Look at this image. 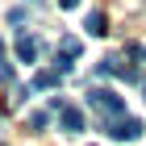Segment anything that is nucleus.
I'll return each instance as SVG.
<instances>
[{
  "label": "nucleus",
  "mask_w": 146,
  "mask_h": 146,
  "mask_svg": "<svg viewBox=\"0 0 146 146\" xmlns=\"http://www.w3.org/2000/svg\"><path fill=\"white\" fill-rule=\"evenodd\" d=\"M58 79H63V71H58V67H46V71H38V75H34V88H58Z\"/></svg>",
  "instance_id": "obj_6"
},
{
  "label": "nucleus",
  "mask_w": 146,
  "mask_h": 146,
  "mask_svg": "<svg viewBox=\"0 0 146 146\" xmlns=\"http://www.w3.org/2000/svg\"><path fill=\"white\" fill-rule=\"evenodd\" d=\"M100 129H104L109 138H117V142H138V138H142V121L129 117V113L117 117V121H100Z\"/></svg>",
  "instance_id": "obj_2"
},
{
  "label": "nucleus",
  "mask_w": 146,
  "mask_h": 146,
  "mask_svg": "<svg viewBox=\"0 0 146 146\" xmlns=\"http://www.w3.org/2000/svg\"><path fill=\"white\" fill-rule=\"evenodd\" d=\"M79 50H84L79 38H63V42H58V71H71V63L79 58Z\"/></svg>",
  "instance_id": "obj_3"
},
{
  "label": "nucleus",
  "mask_w": 146,
  "mask_h": 146,
  "mask_svg": "<svg viewBox=\"0 0 146 146\" xmlns=\"http://www.w3.org/2000/svg\"><path fill=\"white\" fill-rule=\"evenodd\" d=\"M88 109L100 121H117V117H125V96H117L109 88H88Z\"/></svg>",
  "instance_id": "obj_1"
},
{
  "label": "nucleus",
  "mask_w": 146,
  "mask_h": 146,
  "mask_svg": "<svg viewBox=\"0 0 146 146\" xmlns=\"http://www.w3.org/2000/svg\"><path fill=\"white\" fill-rule=\"evenodd\" d=\"M58 117H63V129H67V134H79V129H84V113L71 109V104H63V109H58Z\"/></svg>",
  "instance_id": "obj_5"
},
{
  "label": "nucleus",
  "mask_w": 146,
  "mask_h": 146,
  "mask_svg": "<svg viewBox=\"0 0 146 146\" xmlns=\"http://www.w3.org/2000/svg\"><path fill=\"white\" fill-rule=\"evenodd\" d=\"M84 29H92V34H109V29H104V13H100V9L88 13V17H84Z\"/></svg>",
  "instance_id": "obj_7"
},
{
  "label": "nucleus",
  "mask_w": 146,
  "mask_h": 146,
  "mask_svg": "<svg viewBox=\"0 0 146 146\" xmlns=\"http://www.w3.org/2000/svg\"><path fill=\"white\" fill-rule=\"evenodd\" d=\"M58 4H63V9H75V4H79V0H58Z\"/></svg>",
  "instance_id": "obj_9"
},
{
  "label": "nucleus",
  "mask_w": 146,
  "mask_h": 146,
  "mask_svg": "<svg viewBox=\"0 0 146 146\" xmlns=\"http://www.w3.org/2000/svg\"><path fill=\"white\" fill-rule=\"evenodd\" d=\"M29 129H46V113H29Z\"/></svg>",
  "instance_id": "obj_8"
},
{
  "label": "nucleus",
  "mask_w": 146,
  "mask_h": 146,
  "mask_svg": "<svg viewBox=\"0 0 146 146\" xmlns=\"http://www.w3.org/2000/svg\"><path fill=\"white\" fill-rule=\"evenodd\" d=\"M142 92H146V75H142Z\"/></svg>",
  "instance_id": "obj_11"
},
{
  "label": "nucleus",
  "mask_w": 146,
  "mask_h": 146,
  "mask_svg": "<svg viewBox=\"0 0 146 146\" xmlns=\"http://www.w3.org/2000/svg\"><path fill=\"white\" fill-rule=\"evenodd\" d=\"M38 50H42V42H38L34 34H21V38H17V58H21V63H34Z\"/></svg>",
  "instance_id": "obj_4"
},
{
  "label": "nucleus",
  "mask_w": 146,
  "mask_h": 146,
  "mask_svg": "<svg viewBox=\"0 0 146 146\" xmlns=\"http://www.w3.org/2000/svg\"><path fill=\"white\" fill-rule=\"evenodd\" d=\"M0 146H4V142H0Z\"/></svg>",
  "instance_id": "obj_13"
},
{
  "label": "nucleus",
  "mask_w": 146,
  "mask_h": 146,
  "mask_svg": "<svg viewBox=\"0 0 146 146\" xmlns=\"http://www.w3.org/2000/svg\"><path fill=\"white\" fill-rule=\"evenodd\" d=\"M142 58H146V50H142Z\"/></svg>",
  "instance_id": "obj_12"
},
{
  "label": "nucleus",
  "mask_w": 146,
  "mask_h": 146,
  "mask_svg": "<svg viewBox=\"0 0 146 146\" xmlns=\"http://www.w3.org/2000/svg\"><path fill=\"white\" fill-rule=\"evenodd\" d=\"M0 58H4V42H0Z\"/></svg>",
  "instance_id": "obj_10"
}]
</instances>
